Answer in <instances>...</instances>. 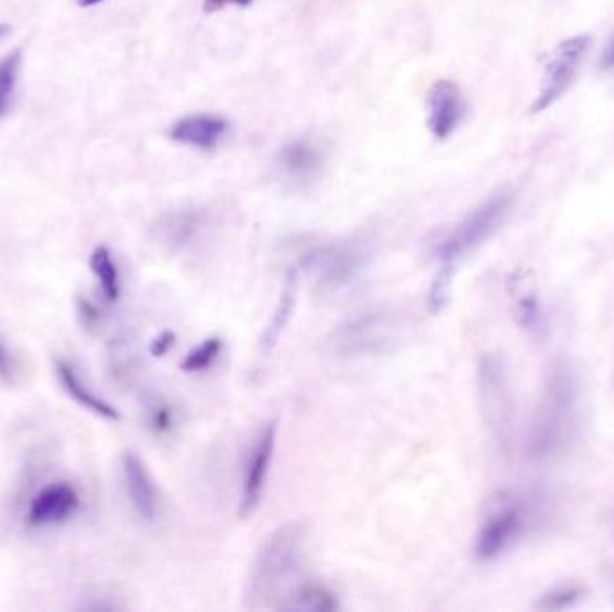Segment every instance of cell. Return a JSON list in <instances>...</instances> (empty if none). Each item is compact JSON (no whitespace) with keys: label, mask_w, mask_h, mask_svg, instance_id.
Instances as JSON below:
<instances>
[{"label":"cell","mask_w":614,"mask_h":612,"mask_svg":"<svg viewBox=\"0 0 614 612\" xmlns=\"http://www.w3.org/2000/svg\"><path fill=\"white\" fill-rule=\"evenodd\" d=\"M579 383L566 361H557L543 383L534 419L528 429L527 451L532 458H548L570 442L577 428Z\"/></svg>","instance_id":"1"},{"label":"cell","mask_w":614,"mask_h":612,"mask_svg":"<svg viewBox=\"0 0 614 612\" xmlns=\"http://www.w3.org/2000/svg\"><path fill=\"white\" fill-rule=\"evenodd\" d=\"M304 541L306 532L297 523L277 528L264 541L250 577L248 604L252 609L277 607L286 584L299 575L304 562Z\"/></svg>","instance_id":"2"},{"label":"cell","mask_w":614,"mask_h":612,"mask_svg":"<svg viewBox=\"0 0 614 612\" xmlns=\"http://www.w3.org/2000/svg\"><path fill=\"white\" fill-rule=\"evenodd\" d=\"M512 203V193L503 191L471 210L457 227L451 228L448 234L442 237V241L435 248V255L442 266L453 268L465 255L471 254L487 239H491L509 216Z\"/></svg>","instance_id":"3"},{"label":"cell","mask_w":614,"mask_h":612,"mask_svg":"<svg viewBox=\"0 0 614 612\" xmlns=\"http://www.w3.org/2000/svg\"><path fill=\"white\" fill-rule=\"evenodd\" d=\"M528 508L521 499H501L483 519L474 539V555L494 560L518 543L527 532Z\"/></svg>","instance_id":"4"},{"label":"cell","mask_w":614,"mask_h":612,"mask_svg":"<svg viewBox=\"0 0 614 612\" xmlns=\"http://www.w3.org/2000/svg\"><path fill=\"white\" fill-rule=\"evenodd\" d=\"M589 45L591 36L577 35L564 40L553 49L544 63L543 85L539 88V96L530 110L532 114H541L548 110L570 90L571 83L579 74L582 58L588 53Z\"/></svg>","instance_id":"5"},{"label":"cell","mask_w":614,"mask_h":612,"mask_svg":"<svg viewBox=\"0 0 614 612\" xmlns=\"http://www.w3.org/2000/svg\"><path fill=\"white\" fill-rule=\"evenodd\" d=\"M275 446H277V424L268 422L254 438L243 465L241 501H239L241 516L254 514L263 501L266 481L272 469Z\"/></svg>","instance_id":"6"},{"label":"cell","mask_w":614,"mask_h":612,"mask_svg":"<svg viewBox=\"0 0 614 612\" xmlns=\"http://www.w3.org/2000/svg\"><path fill=\"white\" fill-rule=\"evenodd\" d=\"M81 508L78 489L69 481H54L36 492L29 508L26 523L31 528H51L71 521Z\"/></svg>","instance_id":"7"},{"label":"cell","mask_w":614,"mask_h":612,"mask_svg":"<svg viewBox=\"0 0 614 612\" xmlns=\"http://www.w3.org/2000/svg\"><path fill=\"white\" fill-rule=\"evenodd\" d=\"M480 388L485 411L492 429L501 442H509L512 433V397L507 385V372L498 358H485L480 365Z\"/></svg>","instance_id":"8"},{"label":"cell","mask_w":614,"mask_h":612,"mask_svg":"<svg viewBox=\"0 0 614 612\" xmlns=\"http://www.w3.org/2000/svg\"><path fill=\"white\" fill-rule=\"evenodd\" d=\"M325 149L313 137H299L282 146L277 155V169L284 182L293 187H306L322 175Z\"/></svg>","instance_id":"9"},{"label":"cell","mask_w":614,"mask_h":612,"mask_svg":"<svg viewBox=\"0 0 614 612\" xmlns=\"http://www.w3.org/2000/svg\"><path fill=\"white\" fill-rule=\"evenodd\" d=\"M465 112V97L455 81L440 79L433 85L428 96V126L435 139L446 140L457 132Z\"/></svg>","instance_id":"10"},{"label":"cell","mask_w":614,"mask_h":612,"mask_svg":"<svg viewBox=\"0 0 614 612\" xmlns=\"http://www.w3.org/2000/svg\"><path fill=\"white\" fill-rule=\"evenodd\" d=\"M123 478L133 510L144 521H155L160 514V496L150 469L135 453H124Z\"/></svg>","instance_id":"11"},{"label":"cell","mask_w":614,"mask_h":612,"mask_svg":"<svg viewBox=\"0 0 614 612\" xmlns=\"http://www.w3.org/2000/svg\"><path fill=\"white\" fill-rule=\"evenodd\" d=\"M306 264L325 286H338L358 272L360 254L349 246L327 245L309 250Z\"/></svg>","instance_id":"12"},{"label":"cell","mask_w":614,"mask_h":612,"mask_svg":"<svg viewBox=\"0 0 614 612\" xmlns=\"http://www.w3.org/2000/svg\"><path fill=\"white\" fill-rule=\"evenodd\" d=\"M230 124L225 117L212 114L187 115L176 121L169 130L171 139L178 144L198 149H214L227 137Z\"/></svg>","instance_id":"13"},{"label":"cell","mask_w":614,"mask_h":612,"mask_svg":"<svg viewBox=\"0 0 614 612\" xmlns=\"http://www.w3.org/2000/svg\"><path fill=\"white\" fill-rule=\"evenodd\" d=\"M54 374L60 381L63 392L67 394L69 399L74 403L79 404L83 410L94 413L96 417H101L105 420H119L121 413L117 411L115 406L105 401L101 395L96 394L90 386L83 381V377L79 374L76 367L67 359H54Z\"/></svg>","instance_id":"14"},{"label":"cell","mask_w":614,"mask_h":612,"mask_svg":"<svg viewBox=\"0 0 614 612\" xmlns=\"http://www.w3.org/2000/svg\"><path fill=\"white\" fill-rule=\"evenodd\" d=\"M88 266H90V272L96 279L101 295L108 302L119 300V297H121V272H119V266L115 263L112 250L105 245L96 246L90 254Z\"/></svg>","instance_id":"15"},{"label":"cell","mask_w":614,"mask_h":612,"mask_svg":"<svg viewBox=\"0 0 614 612\" xmlns=\"http://www.w3.org/2000/svg\"><path fill=\"white\" fill-rule=\"evenodd\" d=\"M288 602L290 604L286 605V609H297V611H334L338 609L336 596L318 582L300 584L293 591Z\"/></svg>","instance_id":"16"},{"label":"cell","mask_w":614,"mask_h":612,"mask_svg":"<svg viewBox=\"0 0 614 612\" xmlns=\"http://www.w3.org/2000/svg\"><path fill=\"white\" fill-rule=\"evenodd\" d=\"M22 63H24L22 49H13L0 60V119H4L13 108Z\"/></svg>","instance_id":"17"},{"label":"cell","mask_w":614,"mask_h":612,"mask_svg":"<svg viewBox=\"0 0 614 612\" xmlns=\"http://www.w3.org/2000/svg\"><path fill=\"white\" fill-rule=\"evenodd\" d=\"M518 300L514 304V318L523 329L537 333L543 327V309L537 298L536 289L527 280L518 279Z\"/></svg>","instance_id":"18"},{"label":"cell","mask_w":614,"mask_h":612,"mask_svg":"<svg viewBox=\"0 0 614 612\" xmlns=\"http://www.w3.org/2000/svg\"><path fill=\"white\" fill-rule=\"evenodd\" d=\"M223 352V341L218 336H212L203 340L200 345H196L193 350H189L182 359V370L187 374H200L205 372L218 361Z\"/></svg>","instance_id":"19"},{"label":"cell","mask_w":614,"mask_h":612,"mask_svg":"<svg viewBox=\"0 0 614 612\" xmlns=\"http://www.w3.org/2000/svg\"><path fill=\"white\" fill-rule=\"evenodd\" d=\"M202 225L203 216H200L198 212H182V214H176L173 218L167 219L164 232L167 237H171V241L180 245V243L193 239Z\"/></svg>","instance_id":"20"},{"label":"cell","mask_w":614,"mask_h":612,"mask_svg":"<svg viewBox=\"0 0 614 612\" xmlns=\"http://www.w3.org/2000/svg\"><path fill=\"white\" fill-rule=\"evenodd\" d=\"M580 598L579 587L562 586L559 589H553L548 595H544L537 609L541 611H562L568 609L573 604H577Z\"/></svg>","instance_id":"21"},{"label":"cell","mask_w":614,"mask_h":612,"mask_svg":"<svg viewBox=\"0 0 614 612\" xmlns=\"http://www.w3.org/2000/svg\"><path fill=\"white\" fill-rule=\"evenodd\" d=\"M15 374H17V365H15L13 354L4 340L0 338V383L11 385L15 381Z\"/></svg>","instance_id":"22"},{"label":"cell","mask_w":614,"mask_h":612,"mask_svg":"<svg viewBox=\"0 0 614 612\" xmlns=\"http://www.w3.org/2000/svg\"><path fill=\"white\" fill-rule=\"evenodd\" d=\"M78 315L81 318V322L87 325V327H96L101 322V313L90 300L87 298H79L78 300Z\"/></svg>","instance_id":"23"},{"label":"cell","mask_w":614,"mask_h":612,"mask_svg":"<svg viewBox=\"0 0 614 612\" xmlns=\"http://www.w3.org/2000/svg\"><path fill=\"white\" fill-rule=\"evenodd\" d=\"M173 345H175V334L171 333V331H164V333L158 334L155 340L151 341V354L155 358H162V356H166L169 350L173 349Z\"/></svg>","instance_id":"24"},{"label":"cell","mask_w":614,"mask_h":612,"mask_svg":"<svg viewBox=\"0 0 614 612\" xmlns=\"http://www.w3.org/2000/svg\"><path fill=\"white\" fill-rule=\"evenodd\" d=\"M173 424V415L166 408H157L151 413V428L158 433H166L167 429Z\"/></svg>","instance_id":"25"},{"label":"cell","mask_w":614,"mask_h":612,"mask_svg":"<svg viewBox=\"0 0 614 612\" xmlns=\"http://www.w3.org/2000/svg\"><path fill=\"white\" fill-rule=\"evenodd\" d=\"M254 0H203V9L207 13H214V11H220V9L227 8V6H250Z\"/></svg>","instance_id":"26"},{"label":"cell","mask_w":614,"mask_h":612,"mask_svg":"<svg viewBox=\"0 0 614 612\" xmlns=\"http://www.w3.org/2000/svg\"><path fill=\"white\" fill-rule=\"evenodd\" d=\"M598 65H600V69L606 70V72H614V35L607 42L604 53L600 54V63Z\"/></svg>","instance_id":"27"},{"label":"cell","mask_w":614,"mask_h":612,"mask_svg":"<svg viewBox=\"0 0 614 612\" xmlns=\"http://www.w3.org/2000/svg\"><path fill=\"white\" fill-rule=\"evenodd\" d=\"M11 31H13V29H11L9 24H0V42L6 40V38L11 35Z\"/></svg>","instance_id":"28"},{"label":"cell","mask_w":614,"mask_h":612,"mask_svg":"<svg viewBox=\"0 0 614 612\" xmlns=\"http://www.w3.org/2000/svg\"><path fill=\"white\" fill-rule=\"evenodd\" d=\"M101 2H103V0H78L79 6H85V8H88V6H96V4H101Z\"/></svg>","instance_id":"29"}]
</instances>
